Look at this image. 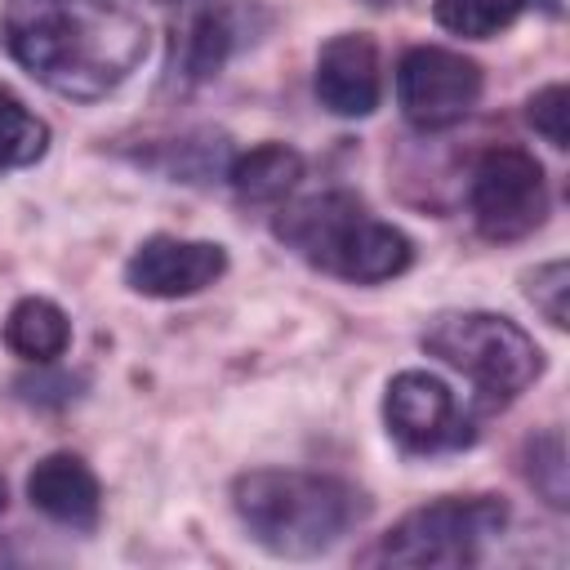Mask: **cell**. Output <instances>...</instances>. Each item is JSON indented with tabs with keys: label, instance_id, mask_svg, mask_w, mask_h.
Returning a JSON list of instances; mask_svg holds the SVG:
<instances>
[{
	"label": "cell",
	"instance_id": "6da1fadb",
	"mask_svg": "<svg viewBox=\"0 0 570 570\" xmlns=\"http://www.w3.org/2000/svg\"><path fill=\"white\" fill-rule=\"evenodd\" d=\"M0 45L49 94L98 102L142 67L151 31L120 0H4Z\"/></svg>",
	"mask_w": 570,
	"mask_h": 570
},
{
	"label": "cell",
	"instance_id": "7a4b0ae2",
	"mask_svg": "<svg viewBox=\"0 0 570 570\" xmlns=\"http://www.w3.org/2000/svg\"><path fill=\"white\" fill-rule=\"evenodd\" d=\"M232 508L249 539L285 561H307L347 539L365 521L370 499L330 472L254 468L232 481Z\"/></svg>",
	"mask_w": 570,
	"mask_h": 570
},
{
	"label": "cell",
	"instance_id": "3957f363",
	"mask_svg": "<svg viewBox=\"0 0 570 570\" xmlns=\"http://www.w3.org/2000/svg\"><path fill=\"white\" fill-rule=\"evenodd\" d=\"M272 232L303 263L347 285H383L414 263V240L370 214V205L352 191H316L281 205Z\"/></svg>",
	"mask_w": 570,
	"mask_h": 570
},
{
	"label": "cell",
	"instance_id": "277c9868",
	"mask_svg": "<svg viewBox=\"0 0 570 570\" xmlns=\"http://www.w3.org/2000/svg\"><path fill=\"white\" fill-rule=\"evenodd\" d=\"M419 343L428 356L459 370L485 410L512 405L543 374L539 343L499 312H441Z\"/></svg>",
	"mask_w": 570,
	"mask_h": 570
},
{
	"label": "cell",
	"instance_id": "5b68a950",
	"mask_svg": "<svg viewBox=\"0 0 570 570\" xmlns=\"http://www.w3.org/2000/svg\"><path fill=\"white\" fill-rule=\"evenodd\" d=\"M508 530V503L499 494H441L405 512L374 548L383 566L459 570L476 566L485 548Z\"/></svg>",
	"mask_w": 570,
	"mask_h": 570
},
{
	"label": "cell",
	"instance_id": "8992f818",
	"mask_svg": "<svg viewBox=\"0 0 570 570\" xmlns=\"http://www.w3.org/2000/svg\"><path fill=\"white\" fill-rule=\"evenodd\" d=\"M472 223L485 240H521L548 218V178L525 147H490L468 183Z\"/></svg>",
	"mask_w": 570,
	"mask_h": 570
},
{
	"label": "cell",
	"instance_id": "52a82bcc",
	"mask_svg": "<svg viewBox=\"0 0 570 570\" xmlns=\"http://www.w3.org/2000/svg\"><path fill=\"white\" fill-rule=\"evenodd\" d=\"M481 89H485L481 67L441 45H414L396 62V107L423 134L450 129L463 116H472Z\"/></svg>",
	"mask_w": 570,
	"mask_h": 570
},
{
	"label": "cell",
	"instance_id": "ba28073f",
	"mask_svg": "<svg viewBox=\"0 0 570 570\" xmlns=\"http://www.w3.org/2000/svg\"><path fill=\"white\" fill-rule=\"evenodd\" d=\"M383 423L405 454H454L476 441V428L454 401L450 383L428 370H401L387 383Z\"/></svg>",
	"mask_w": 570,
	"mask_h": 570
},
{
	"label": "cell",
	"instance_id": "9c48e42d",
	"mask_svg": "<svg viewBox=\"0 0 570 570\" xmlns=\"http://www.w3.org/2000/svg\"><path fill=\"white\" fill-rule=\"evenodd\" d=\"M223 272H227V249L218 240L147 236L125 263V285L142 298H191L209 289Z\"/></svg>",
	"mask_w": 570,
	"mask_h": 570
},
{
	"label": "cell",
	"instance_id": "30bf717a",
	"mask_svg": "<svg viewBox=\"0 0 570 570\" xmlns=\"http://www.w3.org/2000/svg\"><path fill=\"white\" fill-rule=\"evenodd\" d=\"M316 98L330 116L361 120L383 98L379 45L365 31H338L316 53Z\"/></svg>",
	"mask_w": 570,
	"mask_h": 570
},
{
	"label": "cell",
	"instance_id": "8fae6325",
	"mask_svg": "<svg viewBox=\"0 0 570 570\" xmlns=\"http://www.w3.org/2000/svg\"><path fill=\"white\" fill-rule=\"evenodd\" d=\"M27 499L36 512H45L49 521H58L67 530H94L102 517V485H98L94 468L67 450L45 454L27 472Z\"/></svg>",
	"mask_w": 570,
	"mask_h": 570
},
{
	"label": "cell",
	"instance_id": "7c38bea8",
	"mask_svg": "<svg viewBox=\"0 0 570 570\" xmlns=\"http://www.w3.org/2000/svg\"><path fill=\"white\" fill-rule=\"evenodd\" d=\"M240 45H245V13L209 0L187 18L183 36L174 40V76H183L187 85H200L218 76Z\"/></svg>",
	"mask_w": 570,
	"mask_h": 570
},
{
	"label": "cell",
	"instance_id": "4fadbf2b",
	"mask_svg": "<svg viewBox=\"0 0 570 570\" xmlns=\"http://www.w3.org/2000/svg\"><path fill=\"white\" fill-rule=\"evenodd\" d=\"M4 347L31 365H53L67 347H71V321L53 298L27 294L9 307L4 316Z\"/></svg>",
	"mask_w": 570,
	"mask_h": 570
},
{
	"label": "cell",
	"instance_id": "5bb4252c",
	"mask_svg": "<svg viewBox=\"0 0 570 570\" xmlns=\"http://www.w3.org/2000/svg\"><path fill=\"white\" fill-rule=\"evenodd\" d=\"M303 178V156L285 142H258L227 165V183L245 205H276Z\"/></svg>",
	"mask_w": 570,
	"mask_h": 570
},
{
	"label": "cell",
	"instance_id": "9a60e30c",
	"mask_svg": "<svg viewBox=\"0 0 570 570\" xmlns=\"http://www.w3.org/2000/svg\"><path fill=\"white\" fill-rule=\"evenodd\" d=\"M45 151H49V125L13 89L0 85V174L36 165L45 160Z\"/></svg>",
	"mask_w": 570,
	"mask_h": 570
},
{
	"label": "cell",
	"instance_id": "2e32d148",
	"mask_svg": "<svg viewBox=\"0 0 570 570\" xmlns=\"http://www.w3.org/2000/svg\"><path fill=\"white\" fill-rule=\"evenodd\" d=\"M521 472H525V481L534 485V494L548 508L561 512L570 503V472H566V436H561V428H543V432H534L525 441Z\"/></svg>",
	"mask_w": 570,
	"mask_h": 570
},
{
	"label": "cell",
	"instance_id": "e0dca14e",
	"mask_svg": "<svg viewBox=\"0 0 570 570\" xmlns=\"http://www.w3.org/2000/svg\"><path fill=\"white\" fill-rule=\"evenodd\" d=\"M530 0H436L432 4V18L450 31V36H463V40H490L499 31H508L521 13H525Z\"/></svg>",
	"mask_w": 570,
	"mask_h": 570
},
{
	"label": "cell",
	"instance_id": "ac0fdd59",
	"mask_svg": "<svg viewBox=\"0 0 570 570\" xmlns=\"http://www.w3.org/2000/svg\"><path fill=\"white\" fill-rule=\"evenodd\" d=\"M525 120H530V129H534L543 142H552L557 151H566V147H570V89H566V85H543V89H534V94L525 98Z\"/></svg>",
	"mask_w": 570,
	"mask_h": 570
},
{
	"label": "cell",
	"instance_id": "d6986e66",
	"mask_svg": "<svg viewBox=\"0 0 570 570\" xmlns=\"http://www.w3.org/2000/svg\"><path fill=\"white\" fill-rule=\"evenodd\" d=\"M566 294H570V267H566V258H552V263H539L534 272H525V298L543 312V321L552 330H566L570 325Z\"/></svg>",
	"mask_w": 570,
	"mask_h": 570
},
{
	"label": "cell",
	"instance_id": "ffe728a7",
	"mask_svg": "<svg viewBox=\"0 0 570 570\" xmlns=\"http://www.w3.org/2000/svg\"><path fill=\"white\" fill-rule=\"evenodd\" d=\"M530 4H543V9H548V13H552V18H557V13H561V4H557V0H530Z\"/></svg>",
	"mask_w": 570,
	"mask_h": 570
},
{
	"label": "cell",
	"instance_id": "44dd1931",
	"mask_svg": "<svg viewBox=\"0 0 570 570\" xmlns=\"http://www.w3.org/2000/svg\"><path fill=\"white\" fill-rule=\"evenodd\" d=\"M361 4H370V9H392V4H401V0H361Z\"/></svg>",
	"mask_w": 570,
	"mask_h": 570
},
{
	"label": "cell",
	"instance_id": "7402d4cb",
	"mask_svg": "<svg viewBox=\"0 0 570 570\" xmlns=\"http://www.w3.org/2000/svg\"><path fill=\"white\" fill-rule=\"evenodd\" d=\"M4 503H9V490H4V476H0V512H4Z\"/></svg>",
	"mask_w": 570,
	"mask_h": 570
}]
</instances>
